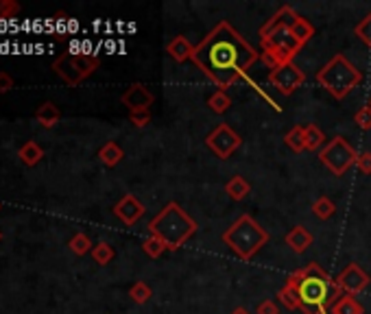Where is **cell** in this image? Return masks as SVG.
I'll list each match as a JSON object with an SVG mask.
<instances>
[{
  "label": "cell",
  "instance_id": "1",
  "mask_svg": "<svg viewBox=\"0 0 371 314\" xmlns=\"http://www.w3.org/2000/svg\"><path fill=\"white\" fill-rule=\"evenodd\" d=\"M260 59L251 46L230 22L221 20L193 53V62L219 90L232 88L238 79H247V70Z\"/></svg>",
  "mask_w": 371,
  "mask_h": 314
},
{
  "label": "cell",
  "instance_id": "2",
  "mask_svg": "<svg viewBox=\"0 0 371 314\" xmlns=\"http://www.w3.org/2000/svg\"><path fill=\"white\" fill-rule=\"evenodd\" d=\"M297 20H299L297 11L289 5H284L282 9H278V14L260 29L262 51H265V59L273 68L282 64H291L293 57L304 48V44L293 35V24Z\"/></svg>",
  "mask_w": 371,
  "mask_h": 314
},
{
  "label": "cell",
  "instance_id": "3",
  "mask_svg": "<svg viewBox=\"0 0 371 314\" xmlns=\"http://www.w3.org/2000/svg\"><path fill=\"white\" fill-rule=\"evenodd\" d=\"M295 291L302 304L299 310L304 314H328V308L343 297V288L317 262H310L306 269H302V280Z\"/></svg>",
  "mask_w": 371,
  "mask_h": 314
},
{
  "label": "cell",
  "instance_id": "4",
  "mask_svg": "<svg viewBox=\"0 0 371 314\" xmlns=\"http://www.w3.org/2000/svg\"><path fill=\"white\" fill-rule=\"evenodd\" d=\"M147 229L149 236L160 238L169 251H177L179 247L186 245L190 236H195L199 225L195 223V219H190L177 201H171L153 216Z\"/></svg>",
  "mask_w": 371,
  "mask_h": 314
},
{
  "label": "cell",
  "instance_id": "5",
  "mask_svg": "<svg viewBox=\"0 0 371 314\" xmlns=\"http://www.w3.org/2000/svg\"><path fill=\"white\" fill-rule=\"evenodd\" d=\"M221 240H223V245L230 247L238 258L249 262L262 247L269 243L271 236H269L267 229L254 219V216L243 214L225 229Z\"/></svg>",
  "mask_w": 371,
  "mask_h": 314
},
{
  "label": "cell",
  "instance_id": "6",
  "mask_svg": "<svg viewBox=\"0 0 371 314\" xmlns=\"http://www.w3.org/2000/svg\"><path fill=\"white\" fill-rule=\"evenodd\" d=\"M317 83L337 101H343L347 94L363 83V72L352 62H347L345 55L337 53L317 72Z\"/></svg>",
  "mask_w": 371,
  "mask_h": 314
},
{
  "label": "cell",
  "instance_id": "7",
  "mask_svg": "<svg viewBox=\"0 0 371 314\" xmlns=\"http://www.w3.org/2000/svg\"><path fill=\"white\" fill-rule=\"evenodd\" d=\"M53 70H55V75L66 83V86L77 88L99 70V59L94 55L64 53L53 62Z\"/></svg>",
  "mask_w": 371,
  "mask_h": 314
},
{
  "label": "cell",
  "instance_id": "8",
  "mask_svg": "<svg viewBox=\"0 0 371 314\" xmlns=\"http://www.w3.org/2000/svg\"><path fill=\"white\" fill-rule=\"evenodd\" d=\"M319 160L332 175L341 177V175H345L347 171H350L352 166H356L358 153L343 136H337L319 151Z\"/></svg>",
  "mask_w": 371,
  "mask_h": 314
},
{
  "label": "cell",
  "instance_id": "9",
  "mask_svg": "<svg viewBox=\"0 0 371 314\" xmlns=\"http://www.w3.org/2000/svg\"><path fill=\"white\" fill-rule=\"evenodd\" d=\"M304 81H306V72L299 66H295L293 62L291 64L275 66L269 72V83L282 96H291L293 92H297L299 88L304 86Z\"/></svg>",
  "mask_w": 371,
  "mask_h": 314
},
{
  "label": "cell",
  "instance_id": "10",
  "mask_svg": "<svg viewBox=\"0 0 371 314\" xmlns=\"http://www.w3.org/2000/svg\"><path fill=\"white\" fill-rule=\"evenodd\" d=\"M241 144H243V138L238 136L230 125H225V123H221L206 138V147L214 155H217L219 160H227V157H230L232 153H236L238 149H241Z\"/></svg>",
  "mask_w": 371,
  "mask_h": 314
},
{
  "label": "cell",
  "instance_id": "11",
  "mask_svg": "<svg viewBox=\"0 0 371 314\" xmlns=\"http://www.w3.org/2000/svg\"><path fill=\"white\" fill-rule=\"evenodd\" d=\"M337 284L343 288V293L345 295H361L363 291H367L369 288V284H371V277L358 267L356 262H352V264H347V267L339 273V277H337Z\"/></svg>",
  "mask_w": 371,
  "mask_h": 314
},
{
  "label": "cell",
  "instance_id": "12",
  "mask_svg": "<svg viewBox=\"0 0 371 314\" xmlns=\"http://www.w3.org/2000/svg\"><path fill=\"white\" fill-rule=\"evenodd\" d=\"M153 101H155V96L145 83H131L121 96V103L129 112H147L153 105Z\"/></svg>",
  "mask_w": 371,
  "mask_h": 314
},
{
  "label": "cell",
  "instance_id": "13",
  "mask_svg": "<svg viewBox=\"0 0 371 314\" xmlns=\"http://www.w3.org/2000/svg\"><path fill=\"white\" fill-rule=\"evenodd\" d=\"M145 212H147V208L134 195H125L121 201L114 205V216L127 227L136 225L142 216H145Z\"/></svg>",
  "mask_w": 371,
  "mask_h": 314
},
{
  "label": "cell",
  "instance_id": "14",
  "mask_svg": "<svg viewBox=\"0 0 371 314\" xmlns=\"http://www.w3.org/2000/svg\"><path fill=\"white\" fill-rule=\"evenodd\" d=\"M166 53H169V57L175 59L177 64H184L188 59H193L195 46L188 42L186 35H177V38H173L169 44H166Z\"/></svg>",
  "mask_w": 371,
  "mask_h": 314
},
{
  "label": "cell",
  "instance_id": "15",
  "mask_svg": "<svg viewBox=\"0 0 371 314\" xmlns=\"http://www.w3.org/2000/svg\"><path fill=\"white\" fill-rule=\"evenodd\" d=\"M284 243L291 247L293 253H304V251H308L310 245H313V234H310L304 225H297L286 234Z\"/></svg>",
  "mask_w": 371,
  "mask_h": 314
},
{
  "label": "cell",
  "instance_id": "16",
  "mask_svg": "<svg viewBox=\"0 0 371 314\" xmlns=\"http://www.w3.org/2000/svg\"><path fill=\"white\" fill-rule=\"evenodd\" d=\"M35 118H38V123L44 127V129H53L57 123H59V118H62V112L57 110V105L51 103V101H46L38 107V112H35Z\"/></svg>",
  "mask_w": 371,
  "mask_h": 314
},
{
  "label": "cell",
  "instance_id": "17",
  "mask_svg": "<svg viewBox=\"0 0 371 314\" xmlns=\"http://www.w3.org/2000/svg\"><path fill=\"white\" fill-rule=\"evenodd\" d=\"M18 157H20L25 166H35V164H40V160L44 157V149L40 147L38 142L29 140L18 149Z\"/></svg>",
  "mask_w": 371,
  "mask_h": 314
},
{
  "label": "cell",
  "instance_id": "18",
  "mask_svg": "<svg viewBox=\"0 0 371 314\" xmlns=\"http://www.w3.org/2000/svg\"><path fill=\"white\" fill-rule=\"evenodd\" d=\"M99 157H101V162L107 166V168H114L123 162V157H125V151L118 147V144L112 140V142H105L101 151H99Z\"/></svg>",
  "mask_w": 371,
  "mask_h": 314
},
{
  "label": "cell",
  "instance_id": "19",
  "mask_svg": "<svg viewBox=\"0 0 371 314\" xmlns=\"http://www.w3.org/2000/svg\"><path fill=\"white\" fill-rule=\"evenodd\" d=\"M225 192L230 195V199H234V201H243L249 192H251V186H249V181L245 179V177H241V175H236V177H232L230 181L225 184Z\"/></svg>",
  "mask_w": 371,
  "mask_h": 314
},
{
  "label": "cell",
  "instance_id": "20",
  "mask_svg": "<svg viewBox=\"0 0 371 314\" xmlns=\"http://www.w3.org/2000/svg\"><path fill=\"white\" fill-rule=\"evenodd\" d=\"M304 142H306V151H321L323 142H326V134L317 127V125H306L304 127Z\"/></svg>",
  "mask_w": 371,
  "mask_h": 314
},
{
  "label": "cell",
  "instance_id": "21",
  "mask_svg": "<svg viewBox=\"0 0 371 314\" xmlns=\"http://www.w3.org/2000/svg\"><path fill=\"white\" fill-rule=\"evenodd\" d=\"M332 314H365V308L358 304L352 295H343L337 304L330 308Z\"/></svg>",
  "mask_w": 371,
  "mask_h": 314
},
{
  "label": "cell",
  "instance_id": "22",
  "mask_svg": "<svg viewBox=\"0 0 371 314\" xmlns=\"http://www.w3.org/2000/svg\"><path fill=\"white\" fill-rule=\"evenodd\" d=\"M208 107H210L214 114H225V112L232 107L230 94H227L225 90H217V92H214L210 99H208Z\"/></svg>",
  "mask_w": 371,
  "mask_h": 314
},
{
  "label": "cell",
  "instance_id": "23",
  "mask_svg": "<svg viewBox=\"0 0 371 314\" xmlns=\"http://www.w3.org/2000/svg\"><path fill=\"white\" fill-rule=\"evenodd\" d=\"M334 212H337V205H334L328 197H319V199L313 203V214L317 216L319 221H328V219H332Z\"/></svg>",
  "mask_w": 371,
  "mask_h": 314
},
{
  "label": "cell",
  "instance_id": "24",
  "mask_svg": "<svg viewBox=\"0 0 371 314\" xmlns=\"http://www.w3.org/2000/svg\"><path fill=\"white\" fill-rule=\"evenodd\" d=\"M284 142H286V147H289L291 151L295 153H302L306 151V142H304V127H293L289 134L284 136Z\"/></svg>",
  "mask_w": 371,
  "mask_h": 314
},
{
  "label": "cell",
  "instance_id": "25",
  "mask_svg": "<svg viewBox=\"0 0 371 314\" xmlns=\"http://www.w3.org/2000/svg\"><path fill=\"white\" fill-rule=\"evenodd\" d=\"M68 247H70V251L75 253V256H86V253H92V249H94L92 240L83 232H79V234H75L73 238H70Z\"/></svg>",
  "mask_w": 371,
  "mask_h": 314
},
{
  "label": "cell",
  "instance_id": "26",
  "mask_svg": "<svg viewBox=\"0 0 371 314\" xmlns=\"http://www.w3.org/2000/svg\"><path fill=\"white\" fill-rule=\"evenodd\" d=\"M293 35H295V38H297L299 42H302L304 46H306V42L313 40V35H315V27H313V24H310L306 18L299 16V20L293 24Z\"/></svg>",
  "mask_w": 371,
  "mask_h": 314
},
{
  "label": "cell",
  "instance_id": "27",
  "mask_svg": "<svg viewBox=\"0 0 371 314\" xmlns=\"http://www.w3.org/2000/svg\"><path fill=\"white\" fill-rule=\"evenodd\" d=\"M278 301H280V304H282L286 310H299V306H302V304H299L297 291H295L293 286H289V284H286L282 291L278 293Z\"/></svg>",
  "mask_w": 371,
  "mask_h": 314
},
{
  "label": "cell",
  "instance_id": "28",
  "mask_svg": "<svg viewBox=\"0 0 371 314\" xmlns=\"http://www.w3.org/2000/svg\"><path fill=\"white\" fill-rule=\"evenodd\" d=\"M129 297L136 301V304H147V301L153 297V291H151V286L147 282H136L134 286L129 288Z\"/></svg>",
  "mask_w": 371,
  "mask_h": 314
},
{
  "label": "cell",
  "instance_id": "29",
  "mask_svg": "<svg viewBox=\"0 0 371 314\" xmlns=\"http://www.w3.org/2000/svg\"><path fill=\"white\" fill-rule=\"evenodd\" d=\"M92 258L97 264H101V267H105V264H110L114 260V249L112 245H107V243H99V245H94L92 249Z\"/></svg>",
  "mask_w": 371,
  "mask_h": 314
},
{
  "label": "cell",
  "instance_id": "30",
  "mask_svg": "<svg viewBox=\"0 0 371 314\" xmlns=\"http://www.w3.org/2000/svg\"><path fill=\"white\" fill-rule=\"evenodd\" d=\"M354 35L361 40L367 48H371V11L354 27Z\"/></svg>",
  "mask_w": 371,
  "mask_h": 314
},
{
  "label": "cell",
  "instance_id": "31",
  "mask_svg": "<svg viewBox=\"0 0 371 314\" xmlns=\"http://www.w3.org/2000/svg\"><path fill=\"white\" fill-rule=\"evenodd\" d=\"M142 251H145L149 258H153V260H155V258H160L162 253H164V251H169V249H166V245L162 243L160 238L149 236V238L145 240V243H142Z\"/></svg>",
  "mask_w": 371,
  "mask_h": 314
},
{
  "label": "cell",
  "instance_id": "32",
  "mask_svg": "<svg viewBox=\"0 0 371 314\" xmlns=\"http://www.w3.org/2000/svg\"><path fill=\"white\" fill-rule=\"evenodd\" d=\"M20 3L16 0H0V20H11L20 14Z\"/></svg>",
  "mask_w": 371,
  "mask_h": 314
},
{
  "label": "cell",
  "instance_id": "33",
  "mask_svg": "<svg viewBox=\"0 0 371 314\" xmlns=\"http://www.w3.org/2000/svg\"><path fill=\"white\" fill-rule=\"evenodd\" d=\"M354 123L361 127V129H365V131L371 129V107H369V105L361 107V110L354 114Z\"/></svg>",
  "mask_w": 371,
  "mask_h": 314
},
{
  "label": "cell",
  "instance_id": "34",
  "mask_svg": "<svg viewBox=\"0 0 371 314\" xmlns=\"http://www.w3.org/2000/svg\"><path fill=\"white\" fill-rule=\"evenodd\" d=\"M129 123L134 127H138V129L147 127L151 123V110H147V112H129Z\"/></svg>",
  "mask_w": 371,
  "mask_h": 314
},
{
  "label": "cell",
  "instance_id": "35",
  "mask_svg": "<svg viewBox=\"0 0 371 314\" xmlns=\"http://www.w3.org/2000/svg\"><path fill=\"white\" fill-rule=\"evenodd\" d=\"M356 168L361 171L363 175H371V153H358V160H356Z\"/></svg>",
  "mask_w": 371,
  "mask_h": 314
},
{
  "label": "cell",
  "instance_id": "36",
  "mask_svg": "<svg viewBox=\"0 0 371 314\" xmlns=\"http://www.w3.org/2000/svg\"><path fill=\"white\" fill-rule=\"evenodd\" d=\"M256 314H280V308L275 306V301L267 299V301H262V304H258Z\"/></svg>",
  "mask_w": 371,
  "mask_h": 314
},
{
  "label": "cell",
  "instance_id": "37",
  "mask_svg": "<svg viewBox=\"0 0 371 314\" xmlns=\"http://www.w3.org/2000/svg\"><path fill=\"white\" fill-rule=\"evenodd\" d=\"M11 88H14V77L9 75V72L5 70H0V94H5L9 92Z\"/></svg>",
  "mask_w": 371,
  "mask_h": 314
},
{
  "label": "cell",
  "instance_id": "38",
  "mask_svg": "<svg viewBox=\"0 0 371 314\" xmlns=\"http://www.w3.org/2000/svg\"><path fill=\"white\" fill-rule=\"evenodd\" d=\"M232 314H249V312H247L245 308H236V310H234Z\"/></svg>",
  "mask_w": 371,
  "mask_h": 314
},
{
  "label": "cell",
  "instance_id": "39",
  "mask_svg": "<svg viewBox=\"0 0 371 314\" xmlns=\"http://www.w3.org/2000/svg\"><path fill=\"white\" fill-rule=\"evenodd\" d=\"M0 240H3V234H0Z\"/></svg>",
  "mask_w": 371,
  "mask_h": 314
},
{
  "label": "cell",
  "instance_id": "40",
  "mask_svg": "<svg viewBox=\"0 0 371 314\" xmlns=\"http://www.w3.org/2000/svg\"><path fill=\"white\" fill-rule=\"evenodd\" d=\"M369 107H371V99H369Z\"/></svg>",
  "mask_w": 371,
  "mask_h": 314
}]
</instances>
